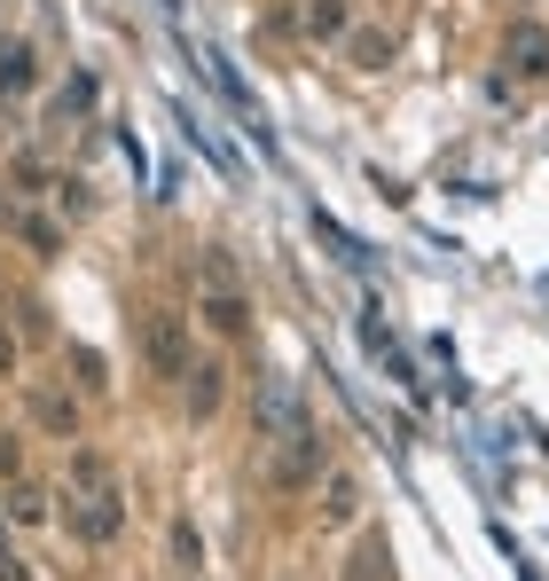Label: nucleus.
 Masks as SVG:
<instances>
[{
  "label": "nucleus",
  "mask_w": 549,
  "mask_h": 581,
  "mask_svg": "<svg viewBox=\"0 0 549 581\" xmlns=\"http://www.w3.org/2000/svg\"><path fill=\"white\" fill-rule=\"evenodd\" d=\"M307 425H314V417H307L299 385L267 377V385H259V401H251V433H259V440H291V433H307Z\"/></svg>",
  "instance_id": "f257e3e1"
},
{
  "label": "nucleus",
  "mask_w": 549,
  "mask_h": 581,
  "mask_svg": "<svg viewBox=\"0 0 549 581\" xmlns=\"http://www.w3.org/2000/svg\"><path fill=\"white\" fill-rule=\"evenodd\" d=\"M17 464H24V448H17L9 433H0V471H17Z\"/></svg>",
  "instance_id": "5701e85b"
},
{
  "label": "nucleus",
  "mask_w": 549,
  "mask_h": 581,
  "mask_svg": "<svg viewBox=\"0 0 549 581\" xmlns=\"http://www.w3.org/2000/svg\"><path fill=\"white\" fill-rule=\"evenodd\" d=\"M32 417H40L48 433L79 440V401H71V393H55V385H32Z\"/></svg>",
  "instance_id": "0eeeda50"
},
{
  "label": "nucleus",
  "mask_w": 549,
  "mask_h": 581,
  "mask_svg": "<svg viewBox=\"0 0 549 581\" xmlns=\"http://www.w3.org/2000/svg\"><path fill=\"white\" fill-rule=\"evenodd\" d=\"M0 581H24V558H17L9 542H0Z\"/></svg>",
  "instance_id": "412c9836"
},
{
  "label": "nucleus",
  "mask_w": 549,
  "mask_h": 581,
  "mask_svg": "<svg viewBox=\"0 0 549 581\" xmlns=\"http://www.w3.org/2000/svg\"><path fill=\"white\" fill-rule=\"evenodd\" d=\"M63 519H71V535L79 542H111L118 527H126V511H118V487H63Z\"/></svg>",
  "instance_id": "f03ea898"
},
{
  "label": "nucleus",
  "mask_w": 549,
  "mask_h": 581,
  "mask_svg": "<svg viewBox=\"0 0 549 581\" xmlns=\"http://www.w3.org/2000/svg\"><path fill=\"white\" fill-rule=\"evenodd\" d=\"M9 519H48V504H40L32 487H17V495H9Z\"/></svg>",
  "instance_id": "aec40b11"
},
{
  "label": "nucleus",
  "mask_w": 549,
  "mask_h": 581,
  "mask_svg": "<svg viewBox=\"0 0 549 581\" xmlns=\"http://www.w3.org/2000/svg\"><path fill=\"white\" fill-rule=\"evenodd\" d=\"M314 479H322V433H314V425L291 433V440H274V487L299 495V487H314Z\"/></svg>",
  "instance_id": "20e7f679"
},
{
  "label": "nucleus",
  "mask_w": 549,
  "mask_h": 581,
  "mask_svg": "<svg viewBox=\"0 0 549 581\" xmlns=\"http://www.w3.org/2000/svg\"><path fill=\"white\" fill-rule=\"evenodd\" d=\"M197 314L220 330V339H244V330H251V299H244V283H213V291H197Z\"/></svg>",
  "instance_id": "39448f33"
},
{
  "label": "nucleus",
  "mask_w": 549,
  "mask_h": 581,
  "mask_svg": "<svg viewBox=\"0 0 549 581\" xmlns=\"http://www.w3.org/2000/svg\"><path fill=\"white\" fill-rule=\"evenodd\" d=\"M345 55H353L361 71H377V63H385L393 48H385V32H353V40H345Z\"/></svg>",
  "instance_id": "2eb2a0df"
},
{
  "label": "nucleus",
  "mask_w": 549,
  "mask_h": 581,
  "mask_svg": "<svg viewBox=\"0 0 549 581\" xmlns=\"http://www.w3.org/2000/svg\"><path fill=\"white\" fill-rule=\"evenodd\" d=\"M345 581H393V550H385V535H361V550H353Z\"/></svg>",
  "instance_id": "6e6552de"
},
{
  "label": "nucleus",
  "mask_w": 549,
  "mask_h": 581,
  "mask_svg": "<svg viewBox=\"0 0 549 581\" xmlns=\"http://www.w3.org/2000/svg\"><path fill=\"white\" fill-rule=\"evenodd\" d=\"M307 24H314L322 40H345V9H338V0H314V9H307Z\"/></svg>",
  "instance_id": "f3484780"
},
{
  "label": "nucleus",
  "mask_w": 549,
  "mask_h": 581,
  "mask_svg": "<svg viewBox=\"0 0 549 581\" xmlns=\"http://www.w3.org/2000/svg\"><path fill=\"white\" fill-rule=\"evenodd\" d=\"M220 377H228L220 362H197V370H189V408H197V417H213V408H220Z\"/></svg>",
  "instance_id": "9d476101"
},
{
  "label": "nucleus",
  "mask_w": 549,
  "mask_h": 581,
  "mask_svg": "<svg viewBox=\"0 0 549 581\" xmlns=\"http://www.w3.org/2000/svg\"><path fill=\"white\" fill-rule=\"evenodd\" d=\"M314 236H322V243H330V252H338V260H345V268H361V260H370V252H361V243H353V236H345V228H338V220H330V212H314Z\"/></svg>",
  "instance_id": "f8f14e48"
},
{
  "label": "nucleus",
  "mask_w": 549,
  "mask_h": 581,
  "mask_svg": "<svg viewBox=\"0 0 549 581\" xmlns=\"http://www.w3.org/2000/svg\"><path fill=\"white\" fill-rule=\"evenodd\" d=\"M0 228H9V236H24L32 252H55V243H63V236H55V228H48L40 212H24V205H17L9 189H0Z\"/></svg>",
  "instance_id": "423d86ee"
},
{
  "label": "nucleus",
  "mask_w": 549,
  "mask_h": 581,
  "mask_svg": "<svg viewBox=\"0 0 549 581\" xmlns=\"http://www.w3.org/2000/svg\"><path fill=\"white\" fill-rule=\"evenodd\" d=\"M213 283H244L228 252H197V291H213Z\"/></svg>",
  "instance_id": "4468645a"
},
{
  "label": "nucleus",
  "mask_w": 549,
  "mask_h": 581,
  "mask_svg": "<svg viewBox=\"0 0 549 581\" xmlns=\"http://www.w3.org/2000/svg\"><path fill=\"white\" fill-rule=\"evenodd\" d=\"M510 55H518V71H549V32L541 24H518L510 32Z\"/></svg>",
  "instance_id": "9b49d317"
},
{
  "label": "nucleus",
  "mask_w": 549,
  "mask_h": 581,
  "mask_svg": "<svg viewBox=\"0 0 549 581\" xmlns=\"http://www.w3.org/2000/svg\"><path fill=\"white\" fill-rule=\"evenodd\" d=\"M24 87H32V55L9 48V55H0V95H24Z\"/></svg>",
  "instance_id": "ddd939ff"
},
{
  "label": "nucleus",
  "mask_w": 549,
  "mask_h": 581,
  "mask_svg": "<svg viewBox=\"0 0 549 581\" xmlns=\"http://www.w3.org/2000/svg\"><path fill=\"white\" fill-rule=\"evenodd\" d=\"M17 370V339H9V322H0V377Z\"/></svg>",
  "instance_id": "4be33fe9"
},
{
  "label": "nucleus",
  "mask_w": 549,
  "mask_h": 581,
  "mask_svg": "<svg viewBox=\"0 0 549 581\" xmlns=\"http://www.w3.org/2000/svg\"><path fill=\"white\" fill-rule=\"evenodd\" d=\"M71 487H111V464H103L95 448H79V456H71Z\"/></svg>",
  "instance_id": "dca6fc26"
},
{
  "label": "nucleus",
  "mask_w": 549,
  "mask_h": 581,
  "mask_svg": "<svg viewBox=\"0 0 549 581\" xmlns=\"http://www.w3.org/2000/svg\"><path fill=\"white\" fill-rule=\"evenodd\" d=\"M86 103H95V79H86V71H79V79H71V87H63V103H55V111L71 118V111H86Z\"/></svg>",
  "instance_id": "6ab92c4d"
},
{
  "label": "nucleus",
  "mask_w": 549,
  "mask_h": 581,
  "mask_svg": "<svg viewBox=\"0 0 549 581\" xmlns=\"http://www.w3.org/2000/svg\"><path fill=\"white\" fill-rule=\"evenodd\" d=\"M180 134H189V142H197V157H213V165H220V174H228V181H236V157H228V149H220V142H213V126H205V118H197V111H189V103H180Z\"/></svg>",
  "instance_id": "1a4fd4ad"
},
{
  "label": "nucleus",
  "mask_w": 549,
  "mask_h": 581,
  "mask_svg": "<svg viewBox=\"0 0 549 581\" xmlns=\"http://www.w3.org/2000/svg\"><path fill=\"white\" fill-rule=\"evenodd\" d=\"M361 511V495H353V479H330V504H322V519H353Z\"/></svg>",
  "instance_id": "a211bd4d"
},
{
  "label": "nucleus",
  "mask_w": 549,
  "mask_h": 581,
  "mask_svg": "<svg viewBox=\"0 0 549 581\" xmlns=\"http://www.w3.org/2000/svg\"><path fill=\"white\" fill-rule=\"evenodd\" d=\"M142 362L157 377H189V339H180V314L173 307H149L142 314Z\"/></svg>",
  "instance_id": "7ed1b4c3"
}]
</instances>
